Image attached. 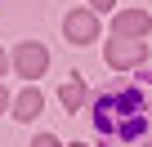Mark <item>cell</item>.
Returning <instances> with one entry per match:
<instances>
[{"instance_id":"cell-1","label":"cell","mask_w":152,"mask_h":147,"mask_svg":"<svg viewBox=\"0 0 152 147\" xmlns=\"http://www.w3.org/2000/svg\"><path fill=\"white\" fill-rule=\"evenodd\" d=\"M99 125L103 129H112L116 125V134L121 138H130V134H139L143 129V94H107L103 103H99Z\"/></svg>"},{"instance_id":"cell-2","label":"cell","mask_w":152,"mask_h":147,"mask_svg":"<svg viewBox=\"0 0 152 147\" xmlns=\"http://www.w3.org/2000/svg\"><path fill=\"white\" fill-rule=\"evenodd\" d=\"M14 67H18V76L36 80V76H45V67H49V49H45L40 40H23V45L14 49Z\"/></svg>"},{"instance_id":"cell-3","label":"cell","mask_w":152,"mask_h":147,"mask_svg":"<svg viewBox=\"0 0 152 147\" xmlns=\"http://www.w3.org/2000/svg\"><path fill=\"white\" fill-rule=\"evenodd\" d=\"M148 58V45L143 40H125V36H112L107 40V62L112 67H139Z\"/></svg>"},{"instance_id":"cell-4","label":"cell","mask_w":152,"mask_h":147,"mask_svg":"<svg viewBox=\"0 0 152 147\" xmlns=\"http://www.w3.org/2000/svg\"><path fill=\"white\" fill-rule=\"evenodd\" d=\"M148 31H152V18L143 9H121L112 22V36H125V40H143Z\"/></svg>"},{"instance_id":"cell-5","label":"cell","mask_w":152,"mask_h":147,"mask_svg":"<svg viewBox=\"0 0 152 147\" xmlns=\"http://www.w3.org/2000/svg\"><path fill=\"white\" fill-rule=\"evenodd\" d=\"M63 31H67V40H72V45H90V40L99 36V18H94L90 9H76V14H67Z\"/></svg>"},{"instance_id":"cell-6","label":"cell","mask_w":152,"mask_h":147,"mask_svg":"<svg viewBox=\"0 0 152 147\" xmlns=\"http://www.w3.org/2000/svg\"><path fill=\"white\" fill-rule=\"evenodd\" d=\"M40 107H45V98H40L36 89H23V94L14 98V116H18V120H36Z\"/></svg>"},{"instance_id":"cell-7","label":"cell","mask_w":152,"mask_h":147,"mask_svg":"<svg viewBox=\"0 0 152 147\" xmlns=\"http://www.w3.org/2000/svg\"><path fill=\"white\" fill-rule=\"evenodd\" d=\"M58 98H63V107H72V112H76V107H81V103H85L90 94H85V85H81V80H67Z\"/></svg>"},{"instance_id":"cell-8","label":"cell","mask_w":152,"mask_h":147,"mask_svg":"<svg viewBox=\"0 0 152 147\" xmlns=\"http://www.w3.org/2000/svg\"><path fill=\"white\" fill-rule=\"evenodd\" d=\"M31 147H58V138H49V134H40V138H36Z\"/></svg>"},{"instance_id":"cell-9","label":"cell","mask_w":152,"mask_h":147,"mask_svg":"<svg viewBox=\"0 0 152 147\" xmlns=\"http://www.w3.org/2000/svg\"><path fill=\"white\" fill-rule=\"evenodd\" d=\"M90 5H94V9H112V5H116V0H90Z\"/></svg>"},{"instance_id":"cell-10","label":"cell","mask_w":152,"mask_h":147,"mask_svg":"<svg viewBox=\"0 0 152 147\" xmlns=\"http://www.w3.org/2000/svg\"><path fill=\"white\" fill-rule=\"evenodd\" d=\"M5 67H9V58H5V49H0V76H5Z\"/></svg>"},{"instance_id":"cell-11","label":"cell","mask_w":152,"mask_h":147,"mask_svg":"<svg viewBox=\"0 0 152 147\" xmlns=\"http://www.w3.org/2000/svg\"><path fill=\"white\" fill-rule=\"evenodd\" d=\"M5 107H9V94H5V89H0V112H5Z\"/></svg>"},{"instance_id":"cell-12","label":"cell","mask_w":152,"mask_h":147,"mask_svg":"<svg viewBox=\"0 0 152 147\" xmlns=\"http://www.w3.org/2000/svg\"><path fill=\"white\" fill-rule=\"evenodd\" d=\"M76 147H81V143H76Z\"/></svg>"},{"instance_id":"cell-13","label":"cell","mask_w":152,"mask_h":147,"mask_svg":"<svg viewBox=\"0 0 152 147\" xmlns=\"http://www.w3.org/2000/svg\"><path fill=\"white\" fill-rule=\"evenodd\" d=\"M148 147H152V143H148Z\"/></svg>"}]
</instances>
